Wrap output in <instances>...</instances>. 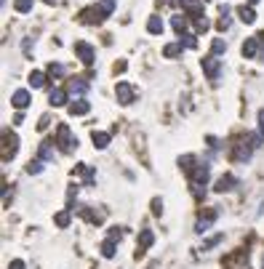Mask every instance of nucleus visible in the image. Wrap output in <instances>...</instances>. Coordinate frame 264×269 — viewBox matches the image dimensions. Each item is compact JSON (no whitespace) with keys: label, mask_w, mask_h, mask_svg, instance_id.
I'll list each match as a JSON object with an SVG mask.
<instances>
[{"label":"nucleus","mask_w":264,"mask_h":269,"mask_svg":"<svg viewBox=\"0 0 264 269\" xmlns=\"http://www.w3.org/2000/svg\"><path fill=\"white\" fill-rule=\"evenodd\" d=\"M11 104H14L16 110H24V107L30 104V94H27V91H16V94L11 96Z\"/></svg>","instance_id":"423d86ee"},{"label":"nucleus","mask_w":264,"mask_h":269,"mask_svg":"<svg viewBox=\"0 0 264 269\" xmlns=\"http://www.w3.org/2000/svg\"><path fill=\"white\" fill-rule=\"evenodd\" d=\"M14 8L19 11V14H27V11H32V0H16Z\"/></svg>","instance_id":"412c9836"},{"label":"nucleus","mask_w":264,"mask_h":269,"mask_svg":"<svg viewBox=\"0 0 264 269\" xmlns=\"http://www.w3.org/2000/svg\"><path fill=\"white\" fill-rule=\"evenodd\" d=\"M8 269H24V261H21V259H14V261L8 264Z\"/></svg>","instance_id":"c85d7f7f"},{"label":"nucleus","mask_w":264,"mask_h":269,"mask_svg":"<svg viewBox=\"0 0 264 269\" xmlns=\"http://www.w3.org/2000/svg\"><path fill=\"white\" fill-rule=\"evenodd\" d=\"M54 154H56L54 144H51V141H43V144H40V157L43 160H54Z\"/></svg>","instance_id":"dca6fc26"},{"label":"nucleus","mask_w":264,"mask_h":269,"mask_svg":"<svg viewBox=\"0 0 264 269\" xmlns=\"http://www.w3.org/2000/svg\"><path fill=\"white\" fill-rule=\"evenodd\" d=\"M251 3H259V0H251Z\"/></svg>","instance_id":"72a5a7b5"},{"label":"nucleus","mask_w":264,"mask_h":269,"mask_svg":"<svg viewBox=\"0 0 264 269\" xmlns=\"http://www.w3.org/2000/svg\"><path fill=\"white\" fill-rule=\"evenodd\" d=\"M115 94H117V101H120V104H131V101H133V91H131V85H128V83H117Z\"/></svg>","instance_id":"f257e3e1"},{"label":"nucleus","mask_w":264,"mask_h":269,"mask_svg":"<svg viewBox=\"0 0 264 269\" xmlns=\"http://www.w3.org/2000/svg\"><path fill=\"white\" fill-rule=\"evenodd\" d=\"M160 211H163V203L160 200H152V213H160Z\"/></svg>","instance_id":"c756f323"},{"label":"nucleus","mask_w":264,"mask_h":269,"mask_svg":"<svg viewBox=\"0 0 264 269\" xmlns=\"http://www.w3.org/2000/svg\"><path fill=\"white\" fill-rule=\"evenodd\" d=\"M30 51H32V40L27 38V40H24V54H30Z\"/></svg>","instance_id":"2f4dec72"},{"label":"nucleus","mask_w":264,"mask_h":269,"mask_svg":"<svg viewBox=\"0 0 264 269\" xmlns=\"http://www.w3.org/2000/svg\"><path fill=\"white\" fill-rule=\"evenodd\" d=\"M179 54H182V43H171V45L163 48V56H166V59H173V56H179Z\"/></svg>","instance_id":"2eb2a0df"},{"label":"nucleus","mask_w":264,"mask_h":269,"mask_svg":"<svg viewBox=\"0 0 264 269\" xmlns=\"http://www.w3.org/2000/svg\"><path fill=\"white\" fill-rule=\"evenodd\" d=\"M40 171H43V163H40V160H35V163L27 165V173H40Z\"/></svg>","instance_id":"a878e982"},{"label":"nucleus","mask_w":264,"mask_h":269,"mask_svg":"<svg viewBox=\"0 0 264 269\" xmlns=\"http://www.w3.org/2000/svg\"><path fill=\"white\" fill-rule=\"evenodd\" d=\"M259 43H262V40H259V35H256V38H251L248 43L243 45V56H245V59H254V56H256V48H259Z\"/></svg>","instance_id":"0eeeda50"},{"label":"nucleus","mask_w":264,"mask_h":269,"mask_svg":"<svg viewBox=\"0 0 264 269\" xmlns=\"http://www.w3.org/2000/svg\"><path fill=\"white\" fill-rule=\"evenodd\" d=\"M43 83H46V75H43V72H32V75H30V85H32V88H43Z\"/></svg>","instance_id":"a211bd4d"},{"label":"nucleus","mask_w":264,"mask_h":269,"mask_svg":"<svg viewBox=\"0 0 264 269\" xmlns=\"http://www.w3.org/2000/svg\"><path fill=\"white\" fill-rule=\"evenodd\" d=\"M102 253L107 256V259H112V256H115V240H104V245H102Z\"/></svg>","instance_id":"aec40b11"},{"label":"nucleus","mask_w":264,"mask_h":269,"mask_svg":"<svg viewBox=\"0 0 264 269\" xmlns=\"http://www.w3.org/2000/svg\"><path fill=\"white\" fill-rule=\"evenodd\" d=\"M88 110H91V107H88V101H83V99H77V101L70 104V115H86Z\"/></svg>","instance_id":"6e6552de"},{"label":"nucleus","mask_w":264,"mask_h":269,"mask_svg":"<svg viewBox=\"0 0 264 269\" xmlns=\"http://www.w3.org/2000/svg\"><path fill=\"white\" fill-rule=\"evenodd\" d=\"M70 91H72V94H86V91H88V83H86V80H80V77H75V80L70 83Z\"/></svg>","instance_id":"4468645a"},{"label":"nucleus","mask_w":264,"mask_h":269,"mask_svg":"<svg viewBox=\"0 0 264 269\" xmlns=\"http://www.w3.org/2000/svg\"><path fill=\"white\" fill-rule=\"evenodd\" d=\"M206 181H208V165H200L198 171H195V184H206Z\"/></svg>","instance_id":"f3484780"},{"label":"nucleus","mask_w":264,"mask_h":269,"mask_svg":"<svg viewBox=\"0 0 264 269\" xmlns=\"http://www.w3.org/2000/svg\"><path fill=\"white\" fill-rule=\"evenodd\" d=\"M56 224L67 227V224H70V213H67V211H64V213H56Z\"/></svg>","instance_id":"bb28decb"},{"label":"nucleus","mask_w":264,"mask_h":269,"mask_svg":"<svg viewBox=\"0 0 264 269\" xmlns=\"http://www.w3.org/2000/svg\"><path fill=\"white\" fill-rule=\"evenodd\" d=\"M203 70H206V75H208L211 80L219 77V59H216V56H208V59H203Z\"/></svg>","instance_id":"39448f33"},{"label":"nucleus","mask_w":264,"mask_h":269,"mask_svg":"<svg viewBox=\"0 0 264 269\" xmlns=\"http://www.w3.org/2000/svg\"><path fill=\"white\" fill-rule=\"evenodd\" d=\"M155 243V234H152V230H142V234H139V250H136V256H142L144 250L150 248V245Z\"/></svg>","instance_id":"7ed1b4c3"},{"label":"nucleus","mask_w":264,"mask_h":269,"mask_svg":"<svg viewBox=\"0 0 264 269\" xmlns=\"http://www.w3.org/2000/svg\"><path fill=\"white\" fill-rule=\"evenodd\" d=\"M232 184H235L232 176H222V179L216 181V192H229V190H232Z\"/></svg>","instance_id":"9b49d317"},{"label":"nucleus","mask_w":264,"mask_h":269,"mask_svg":"<svg viewBox=\"0 0 264 269\" xmlns=\"http://www.w3.org/2000/svg\"><path fill=\"white\" fill-rule=\"evenodd\" d=\"M182 45H187V48H195V38L192 35H184V40H179Z\"/></svg>","instance_id":"cd10ccee"},{"label":"nucleus","mask_w":264,"mask_h":269,"mask_svg":"<svg viewBox=\"0 0 264 269\" xmlns=\"http://www.w3.org/2000/svg\"><path fill=\"white\" fill-rule=\"evenodd\" d=\"M107 144H110V134H104V131H94V147H96V150H104Z\"/></svg>","instance_id":"1a4fd4ad"},{"label":"nucleus","mask_w":264,"mask_h":269,"mask_svg":"<svg viewBox=\"0 0 264 269\" xmlns=\"http://www.w3.org/2000/svg\"><path fill=\"white\" fill-rule=\"evenodd\" d=\"M211 48H213V54H224V51H227V43H224V40H213V45H211Z\"/></svg>","instance_id":"b1692460"},{"label":"nucleus","mask_w":264,"mask_h":269,"mask_svg":"<svg viewBox=\"0 0 264 269\" xmlns=\"http://www.w3.org/2000/svg\"><path fill=\"white\" fill-rule=\"evenodd\" d=\"M173 30L182 35V32L187 30V19H184V16H173Z\"/></svg>","instance_id":"4be33fe9"},{"label":"nucleus","mask_w":264,"mask_h":269,"mask_svg":"<svg viewBox=\"0 0 264 269\" xmlns=\"http://www.w3.org/2000/svg\"><path fill=\"white\" fill-rule=\"evenodd\" d=\"M213 221H216V211H206V216H200L198 219V227H195V232H208V227L213 224Z\"/></svg>","instance_id":"f03ea898"},{"label":"nucleus","mask_w":264,"mask_h":269,"mask_svg":"<svg viewBox=\"0 0 264 269\" xmlns=\"http://www.w3.org/2000/svg\"><path fill=\"white\" fill-rule=\"evenodd\" d=\"M238 14H240V21H245V24H254V21H256L254 8H245V5H240V8H238Z\"/></svg>","instance_id":"9d476101"},{"label":"nucleus","mask_w":264,"mask_h":269,"mask_svg":"<svg viewBox=\"0 0 264 269\" xmlns=\"http://www.w3.org/2000/svg\"><path fill=\"white\" fill-rule=\"evenodd\" d=\"M264 134V110L259 112V136Z\"/></svg>","instance_id":"7c9ffc66"},{"label":"nucleus","mask_w":264,"mask_h":269,"mask_svg":"<svg viewBox=\"0 0 264 269\" xmlns=\"http://www.w3.org/2000/svg\"><path fill=\"white\" fill-rule=\"evenodd\" d=\"M75 51H77V56H80L83 64H91L94 61V48L88 43H75Z\"/></svg>","instance_id":"20e7f679"},{"label":"nucleus","mask_w":264,"mask_h":269,"mask_svg":"<svg viewBox=\"0 0 264 269\" xmlns=\"http://www.w3.org/2000/svg\"><path fill=\"white\" fill-rule=\"evenodd\" d=\"M48 75H51V77H61V75H64V67H61V64H51V67H48Z\"/></svg>","instance_id":"5701e85b"},{"label":"nucleus","mask_w":264,"mask_h":269,"mask_svg":"<svg viewBox=\"0 0 264 269\" xmlns=\"http://www.w3.org/2000/svg\"><path fill=\"white\" fill-rule=\"evenodd\" d=\"M51 104H54V107H61V104H64V91H61V88H54V91H51Z\"/></svg>","instance_id":"6ab92c4d"},{"label":"nucleus","mask_w":264,"mask_h":269,"mask_svg":"<svg viewBox=\"0 0 264 269\" xmlns=\"http://www.w3.org/2000/svg\"><path fill=\"white\" fill-rule=\"evenodd\" d=\"M147 30L152 32V35H160V32H163V19H160V16H152V19L147 21Z\"/></svg>","instance_id":"ddd939ff"},{"label":"nucleus","mask_w":264,"mask_h":269,"mask_svg":"<svg viewBox=\"0 0 264 269\" xmlns=\"http://www.w3.org/2000/svg\"><path fill=\"white\" fill-rule=\"evenodd\" d=\"M259 40H262V56H264V32L259 35Z\"/></svg>","instance_id":"473e14b6"},{"label":"nucleus","mask_w":264,"mask_h":269,"mask_svg":"<svg viewBox=\"0 0 264 269\" xmlns=\"http://www.w3.org/2000/svg\"><path fill=\"white\" fill-rule=\"evenodd\" d=\"M216 243H222V234H213L211 240H206V243H203V248H200V250H208V248H213Z\"/></svg>","instance_id":"393cba45"},{"label":"nucleus","mask_w":264,"mask_h":269,"mask_svg":"<svg viewBox=\"0 0 264 269\" xmlns=\"http://www.w3.org/2000/svg\"><path fill=\"white\" fill-rule=\"evenodd\" d=\"M112 8H115V0H102V3H99V19H104V16H110L112 14Z\"/></svg>","instance_id":"f8f14e48"}]
</instances>
